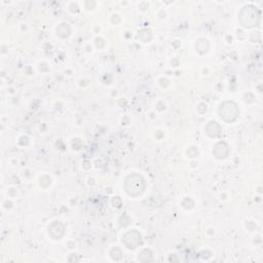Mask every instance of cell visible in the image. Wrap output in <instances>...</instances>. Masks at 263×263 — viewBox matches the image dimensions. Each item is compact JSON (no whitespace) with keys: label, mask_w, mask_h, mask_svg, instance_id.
<instances>
[{"label":"cell","mask_w":263,"mask_h":263,"mask_svg":"<svg viewBox=\"0 0 263 263\" xmlns=\"http://www.w3.org/2000/svg\"><path fill=\"white\" fill-rule=\"evenodd\" d=\"M219 114L220 117L223 118L225 122L232 123L236 120L237 115H239V109L233 102H225L219 108Z\"/></svg>","instance_id":"7a4b0ae2"},{"label":"cell","mask_w":263,"mask_h":263,"mask_svg":"<svg viewBox=\"0 0 263 263\" xmlns=\"http://www.w3.org/2000/svg\"><path fill=\"white\" fill-rule=\"evenodd\" d=\"M145 187L143 178L138 175H132L126 178L125 180V190L130 196L137 197L141 194Z\"/></svg>","instance_id":"6da1fadb"},{"label":"cell","mask_w":263,"mask_h":263,"mask_svg":"<svg viewBox=\"0 0 263 263\" xmlns=\"http://www.w3.org/2000/svg\"><path fill=\"white\" fill-rule=\"evenodd\" d=\"M136 232H129V233H126L124 237V243L125 244L126 247H128L129 249H135V248H137L138 246L141 244V237H139V239H136L134 240ZM140 234L138 233L137 235H136V237L139 236Z\"/></svg>","instance_id":"277c9868"},{"label":"cell","mask_w":263,"mask_h":263,"mask_svg":"<svg viewBox=\"0 0 263 263\" xmlns=\"http://www.w3.org/2000/svg\"><path fill=\"white\" fill-rule=\"evenodd\" d=\"M243 14H246V15H248V19H246L242 22L243 26L245 27H254L257 26V24L259 22L260 19V14L259 12L256 10V7L254 8L253 6H248L245 7V10L242 12Z\"/></svg>","instance_id":"3957f363"}]
</instances>
